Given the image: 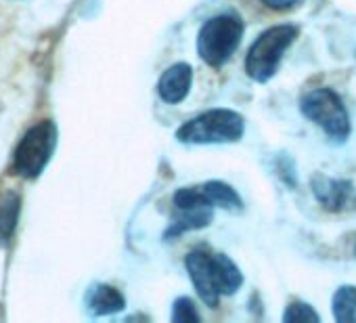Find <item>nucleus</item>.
Listing matches in <instances>:
<instances>
[{
	"instance_id": "obj_1",
	"label": "nucleus",
	"mask_w": 356,
	"mask_h": 323,
	"mask_svg": "<svg viewBox=\"0 0 356 323\" xmlns=\"http://www.w3.org/2000/svg\"><path fill=\"white\" fill-rule=\"evenodd\" d=\"M191 283L197 296L210 308H216L222 296H233L243 285L241 269L227 254H212L208 250H193L185 258Z\"/></svg>"
},
{
	"instance_id": "obj_2",
	"label": "nucleus",
	"mask_w": 356,
	"mask_h": 323,
	"mask_svg": "<svg viewBox=\"0 0 356 323\" xmlns=\"http://www.w3.org/2000/svg\"><path fill=\"white\" fill-rule=\"evenodd\" d=\"M243 132H245L243 116L233 109L218 107L187 120L176 130V139L187 145H214V143L239 141Z\"/></svg>"
},
{
	"instance_id": "obj_3",
	"label": "nucleus",
	"mask_w": 356,
	"mask_h": 323,
	"mask_svg": "<svg viewBox=\"0 0 356 323\" xmlns=\"http://www.w3.org/2000/svg\"><path fill=\"white\" fill-rule=\"evenodd\" d=\"M245 26L241 17L222 13L210 17L197 34V53L210 68H222L239 49Z\"/></svg>"
},
{
	"instance_id": "obj_4",
	"label": "nucleus",
	"mask_w": 356,
	"mask_h": 323,
	"mask_svg": "<svg viewBox=\"0 0 356 323\" xmlns=\"http://www.w3.org/2000/svg\"><path fill=\"white\" fill-rule=\"evenodd\" d=\"M298 38V28L289 24L273 26L264 30L250 47L248 57H245V72L252 80L256 82H268L285 55V51L293 45Z\"/></svg>"
},
{
	"instance_id": "obj_5",
	"label": "nucleus",
	"mask_w": 356,
	"mask_h": 323,
	"mask_svg": "<svg viewBox=\"0 0 356 323\" xmlns=\"http://www.w3.org/2000/svg\"><path fill=\"white\" fill-rule=\"evenodd\" d=\"M214 202L210 200L206 185L183 187L172 198V219L163 233L165 239H176L185 233L208 227L214 221Z\"/></svg>"
},
{
	"instance_id": "obj_6",
	"label": "nucleus",
	"mask_w": 356,
	"mask_h": 323,
	"mask_svg": "<svg viewBox=\"0 0 356 323\" xmlns=\"http://www.w3.org/2000/svg\"><path fill=\"white\" fill-rule=\"evenodd\" d=\"M300 111L304 113V118H308L310 122L321 126L329 139L339 141V143H343L348 139L350 116H348V109H346L341 97L333 88L323 86V88L310 90L302 99Z\"/></svg>"
},
{
	"instance_id": "obj_7",
	"label": "nucleus",
	"mask_w": 356,
	"mask_h": 323,
	"mask_svg": "<svg viewBox=\"0 0 356 323\" xmlns=\"http://www.w3.org/2000/svg\"><path fill=\"white\" fill-rule=\"evenodd\" d=\"M57 147V126L51 120H42L34 124L24 139L19 141L15 155H13V168L24 179H36L49 164V159Z\"/></svg>"
},
{
	"instance_id": "obj_8",
	"label": "nucleus",
	"mask_w": 356,
	"mask_h": 323,
	"mask_svg": "<svg viewBox=\"0 0 356 323\" xmlns=\"http://www.w3.org/2000/svg\"><path fill=\"white\" fill-rule=\"evenodd\" d=\"M191 84H193V70L189 63H174L170 65L159 82H157V95L163 103L168 105H176L187 99L189 90H191Z\"/></svg>"
},
{
	"instance_id": "obj_9",
	"label": "nucleus",
	"mask_w": 356,
	"mask_h": 323,
	"mask_svg": "<svg viewBox=\"0 0 356 323\" xmlns=\"http://www.w3.org/2000/svg\"><path fill=\"white\" fill-rule=\"evenodd\" d=\"M312 191H314V198L318 200V204L331 212L348 208V204L354 196V187L348 181L331 179V177H323V175L312 177Z\"/></svg>"
},
{
	"instance_id": "obj_10",
	"label": "nucleus",
	"mask_w": 356,
	"mask_h": 323,
	"mask_svg": "<svg viewBox=\"0 0 356 323\" xmlns=\"http://www.w3.org/2000/svg\"><path fill=\"white\" fill-rule=\"evenodd\" d=\"M86 306L92 315H113L126 306V298L113 285L99 283L86 296Z\"/></svg>"
},
{
	"instance_id": "obj_11",
	"label": "nucleus",
	"mask_w": 356,
	"mask_h": 323,
	"mask_svg": "<svg viewBox=\"0 0 356 323\" xmlns=\"http://www.w3.org/2000/svg\"><path fill=\"white\" fill-rule=\"evenodd\" d=\"M333 317L339 323H356V285H341L333 294Z\"/></svg>"
},
{
	"instance_id": "obj_12",
	"label": "nucleus",
	"mask_w": 356,
	"mask_h": 323,
	"mask_svg": "<svg viewBox=\"0 0 356 323\" xmlns=\"http://www.w3.org/2000/svg\"><path fill=\"white\" fill-rule=\"evenodd\" d=\"M204 185H206V191H208V196H210V200L214 202L216 208H222V210H229V212H239L243 208V202H241L239 194L231 185H227L222 181H208Z\"/></svg>"
},
{
	"instance_id": "obj_13",
	"label": "nucleus",
	"mask_w": 356,
	"mask_h": 323,
	"mask_svg": "<svg viewBox=\"0 0 356 323\" xmlns=\"http://www.w3.org/2000/svg\"><path fill=\"white\" fill-rule=\"evenodd\" d=\"M19 206L22 200L17 194H7L0 200V242H7L13 235L19 219Z\"/></svg>"
},
{
	"instance_id": "obj_14",
	"label": "nucleus",
	"mask_w": 356,
	"mask_h": 323,
	"mask_svg": "<svg viewBox=\"0 0 356 323\" xmlns=\"http://www.w3.org/2000/svg\"><path fill=\"white\" fill-rule=\"evenodd\" d=\"M283 321L285 323H306V321H310V323H318L321 321V315L310 306V304H306V302H291L287 308H285V313H283Z\"/></svg>"
},
{
	"instance_id": "obj_15",
	"label": "nucleus",
	"mask_w": 356,
	"mask_h": 323,
	"mask_svg": "<svg viewBox=\"0 0 356 323\" xmlns=\"http://www.w3.org/2000/svg\"><path fill=\"white\" fill-rule=\"evenodd\" d=\"M200 319L202 317L191 298L181 296L174 300V304H172V321L174 323H191V321H200Z\"/></svg>"
},
{
	"instance_id": "obj_16",
	"label": "nucleus",
	"mask_w": 356,
	"mask_h": 323,
	"mask_svg": "<svg viewBox=\"0 0 356 323\" xmlns=\"http://www.w3.org/2000/svg\"><path fill=\"white\" fill-rule=\"evenodd\" d=\"M260 3L273 11H287V9H293L300 0H260Z\"/></svg>"
}]
</instances>
